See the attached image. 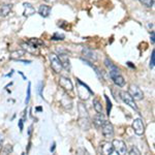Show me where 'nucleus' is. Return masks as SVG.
<instances>
[{
  "instance_id": "nucleus-18",
  "label": "nucleus",
  "mask_w": 155,
  "mask_h": 155,
  "mask_svg": "<svg viewBox=\"0 0 155 155\" xmlns=\"http://www.w3.org/2000/svg\"><path fill=\"white\" fill-rule=\"evenodd\" d=\"M93 107L96 111V113H102V106L101 102L98 99H94L93 101Z\"/></svg>"
},
{
  "instance_id": "nucleus-10",
  "label": "nucleus",
  "mask_w": 155,
  "mask_h": 155,
  "mask_svg": "<svg viewBox=\"0 0 155 155\" xmlns=\"http://www.w3.org/2000/svg\"><path fill=\"white\" fill-rule=\"evenodd\" d=\"M58 58L61 62L62 66L63 68H65L66 71H71V61H69V58H68V55L66 53H60L58 55Z\"/></svg>"
},
{
  "instance_id": "nucleus-23",
  "label": "nucleus",
  "mask_w": 155,
  "mask_h": 155,
  "mask_svg": "<svg viewBox=\"0 0 155 155\" xmlns=\"http://www.w3.org/2000/svg\"><path fill=\"white\" fill-rule=\"evenodd\" d=\"M128 154L129 155H141V151L137 148V147H132V148L128 151Z\"/></svg>"
},
{
  "instance_id": "nucleus-5",
  "label": "nucleus",
  "mask_w": 155,
  "mask_h": 155,
  "mask_svg": "<svg viewBox=\"0 0 155 155\" xmlns=\"http://www.w3.org/2000/svg\"><path fill=\"white\" fill-rule=\"evenodd\" d=\"M120 98L122 99V101L124 102V104H126L127 106H129L131 107V109H134V111H139V109H137V106L136 104V102H134V99L132 98V97L129 95L128 92L126 91H120Z\"/></svg>"
},
{
  "instance_id": "nucleus-3",
  "label": "nucleus",
  "mask_w": 155,
  "mask_h": 155,
  "mask_svg": "<svg viewBox=\"0 0 155 155\" xmlns=\"http://www.w3.org/2000/svg\"><path fill=\"white\" fill-rule=\"evenodd\" d=\"M112 145H113V148H114V152H115V153L120 154V155L126 154L127 146H126V144L124 143L123 141H121V140H113V142H112Z\"/></svg>"
},
{
  "instance_id": "nucleus-26",
  "label": "nucleus",
  "mask_w": 155,
  "mask_h": 155,
  "mask_svg": "<svg viewBox=\"0 0 155 155\" xmlns=\"http://www.w3.org/2000/svg\"><path fill=\"white\" fill-rule=\"evenodd\" d=\"M11 152H12V145H6L5 148L2 149V153H3V154H9Z\"/></svg>"
},
{
  "instance_id": "nucleus-15",
  "label": "nucleus",
  "mask_w": 155,
  "mask_h": 155,
  "mask_svg": "<svg viewBox=\"0 0 155 155\" xmlns=\"http://www.w3.org/2000/svg\"><path fill=\"white\" fill-rule=\"evenodd\" d=\"M50 12H51V6L46 5V4H42V5L39 6L38 8V14L41 15L44 18H48L50 16Z\"/></svg>"
},
{
  "instance_id": "nucleus-22",
  "label": "nucleus",
  "mask_w": 155,
  "mask_h": 155,
  "mask_svg": "<svg viewBox=\"0 0 155 155\" xmlns=\"http://www.w3.org/2000/svg\"><path fill=\"white\" fill-rule=\"evenodd\" d=\"M139 1L147 7H153L154 5V0H139Z\"/></svg>"
},
{
  "instance_id": "nucleus-9",
  "label": "nucleus",
  "mask_w": 155,
  "mask_h": 155,
  "mask_svg": "<svg viewBox=\"0 0 155 155\" xmlns=\"http://www.w3.org/2000/svg\"><path fill=\"white\" fill-rule=\"evenodd\" d=\"M59 84H60V86H61L62 88L65 90V91L71 92V91H72V89H74V86H72L71 81L68 79V78L60 77V79H59Z\"/></svg>"
},
{
  "instance_id": "nucleus-21",
  "label": "nucleus",
  "mask_w": 155,
  "mask_h": 155,
  "mask_svg": "<svg viewBox=\"0 0 155 155\" xmlns=\"http://www.w3.org/2000/svg\"><path fill=\"white\" fill-rule=\"evenodd\" d=\"M104 64H106V66L109 68V71H112V69H118V67H117L116 65H114L113 63H112V61L110 59H106L104 60Z\"/></svg>"
},
{
  "instance_id": "nucleus-1",
  "label": "nucleus",
  "mask_w": 155,
  "mask_h": 155,
  "mask_svg": "<svg viewBox=\"0 0 155 155\" xmlns=\"http://www.w3.org/2000/svg\"><path fill=\"white\" fill-rule=\"evenodd\" d=\"M110 78H111L112 81L114 82V84L116 86L123 87L125 85V79L119 72V69H112V71H110Z\"/></svg>"
},
{
  "instance_id": "nucleus-28",
  "label": "nucleus",
  "mask_w": 155,
  "mask_h": 155,
  "mask_svg": "<svg viewBox=\"0 0 155 155\" xmlns=\"http://www.w3.org/2000/svg\"><path fill=\"white\" fill-rule=\"evenodd\" d=\"M23 120H19V127H20V131H23Z\"/></svg>"
},
{
  "instance_id": "nucleus-2",
  "label": "nucleus",
  "mask_w": 155,
  "mask_h": 155,
  "mask_svg": "<svg viewBox=\"0 0 155 155\" xmlns=\"http://www.w3.org/2000/svg\"><path fill=\"white\" fill-rule=\"evenodd\" d=\"M49 59H50V62H51L52 69H53L56 74H60V72L62 71V69H63V66H62L58 56L54 53H51L49 55Z\"/></svg>"
},
{
  "instance_id": "nucleus-6",
  "label": "nucleus",
  "mask_w": 155,
  "mask_h": 155,
  "mask_svg": "<svg viewBox=\"0 0 155 155\" xmlns=\"http://www.w3.org/2000/svg\"><path fill=\"white\" fill-rule=\"evenodd\" d=\"M99 153L101 154H104V155H109V154H114V148L113 145L110 142H101V145H99V149H98Z\"/></svg>"
},
{
  "instance_id": "nucleus-14",
  "label": "nucleus",
  "mask_w": 155,
  "mask_h": 155,
  "mask_svg": "<svg viewBox=\"0 0 155 155\" xmlns=\"http://www.w3.org/2000/svg\"><path fill=\"white\" fill-rule=\"evenodd\" d=\"M12 11V4L5 3L0 5V17H6Z\"/></svg>"
},
{
  "instance_id": "nucleus-7",
  "label": "nucleus",
  "mask_w": 155,
  "mask_h": 155,
  "mask_svg": "<svg viewBox=\"0 0 155 155\" xmlns=\"http://www.w3.org/2000/svg\"><path fill=\"white\" fill-rule=\"evenodd\" d=\"M101 132L102 136H104L106 139H111V137H114V127L110 123L109 121H106L104 123V125L101 126Z\"/></svg>"
},
{
  "instance_id": "nucleus-20",
  "label": "nucleus",
  "mask_w": 155,
  "mask_h": 155,
  "mask_svg": "<svg viewBox=\"0 0 155 155\" xmlns=\"http://www.w3.org/2000/svg\"><path fill=\"white\" fill-rule=\"evenodd\" d=\"M30 97H31V83H28V87H27V94H26V99H25V104H28Z\"/></svg>"
},
{
  "instance_id": "nucleus-19",
  "label": "nucleus",
  "mask_w": 155,
  "mask_h": 155,
  "mask_svg": "<svg viewBox=\"0 0 155 155\" xmlns=\"http://www.w3.org/2000/svg\"><path fill=\"white\" fill-rule=\"evenodd\" d=\"M25 54L24 51H22V50H20V51H15L12 52V55H11V58L12 59H18L20 57H22L23 55Z\"/></svg>"
},
{
  "instance_id": "nucleus-13",
  "label": "nucleus",
  "mask_w": 155,
  "mask_h": 155,
  "mask_svg": "<svg viewBox=\"0 0 155 155\" xmlns=\"http://www.w3.org/2000/svg\"><path fill=\"white\" fill-rule=\"evenodd\" d=\"M79 125L83 130H88L90 128V121L88 116H80L79 119Z\"/></svg>"
},
{
  "instance_id": "nucleus-25",
  "label": "nucleus",
  "mask_w": 155,
  "mask_h": 155,
  "mask_svg": "<svg viewBox=\"0 0 155 155\" xmlns=\"http://www.w3.org/2000/svg\"><path fill=\"white\" fill-rule=\"evenodd\" d=\"M154 64H155V51L153 50V51H152V54H151V60H150V68L153 69Z\"/></svg>"
},
{
  "instance_id": "nucleus-11",
  "label": "nucleus",
  "mask_w": 155,
  "mask_h": 155,
  "mask_svg": "<svg viewBox=\"0 0 155 155\" xmlns=\"http://www.w3.org/2000/svg\"><path fill=\"white\" fill-rule=\"evenodd\" d=\"M106 121H107V119L102 113H97L95 116L93 117V123L96 127H101Z\"/></svg>"
},
{
  "instance_id": "nucleus-8",
  "label": "nucleus",
  "mask_w": 155,
  "mask_h": 155,
  "mask_svg": "<svg viewBox=\"0 0 155 155\" xmlns=\"http://www.w3.org/2000/svg\"><path fill=\"white\" fill-rule=\"evenodd\" d=\"M132 128H134V134H137V136H142V134H144L145 125H144L143 121H142V119H140V118L134 119V122H132Z\"/></svg>"
},
{
  "instance_id": "nucleus-4",
  "label": "nucleus",
  "mask_w": 155,
  "mask_h": 155,
  "mask_svg": "<svg viewBox=\"0 0 155 155\" xmlns=\"http://www.w3.org/2000/svg\"><path fill=\"white\" fill-rule=\"evenodd\" d=\"M128 94L130 95L134 101H142L144 97V93L141 90L140 87H137V85L131 84L128 88Z\"/></svg>"
},
{
  "instance_id": "nucleus-12",
  "label": "nucleus",
  "mask_w": 155,
  "mask_h": 155,
  "mask_svg": "<svg viewBox=\"0 0 155 155\" xmlns=\"http://www.w3.org/2000/svg\"><path fill=\"white\" fill-rule=\"evenodd\" d=\"M83 56L86 60H90V61H96L97 60V55L94 53L92 50L90 49H83Z\"/></svg>"
},
{
  "instance_id": "nucleus-27",
  "label": "nucleus",
  "mask_w": 155,
  "mask_h": 155,
  "mask_svg": "<svg viewBox=\"0 0 155 155\" xmlns=\"http://www.w3.org/2000/svg\"><path fill=\"white\" fill-rule=\"evenodd\" d=\"M104 97H106V101H107V115H110V113H111V109H112V102L110 101L109 97H107V95H104Z\"/></svg>"
},
{
  "instance_id": "nucleus-24",
  "label": "nucleus",
  "mask_w": 155,
  "mask_h": 155,
  "mask_svg": "<svg viewBox=\"0 0 155 155\" xmlns=\"http://www.w3.org/2000/svg\"><path fill=\"white\" fill-rule=\"evenodd\" d=\"M53 41H63L64 39V35L63 34H60V33H55L53 36H52V38Z\"/></svg>"
},
{
  "instance_id": "nucleus-17",
  "label": "nucleus",
  "mask_w": 155,
  "mask_h": 155,
  "mask_svg": "<svg viewBox=\"0 0 155 155\" xmlns=\"http://www.w3.org/2000/svg\"><path fill=\"white\" fill-rule=\"evenodd\" d=\"M28 45H30L32 48L36 49V48H38V47H41L45 44H44V41H41V39H38V38H31L28 41Z\"/></svg>"
},
{
  "instance_id": "nucleus-16",
  "label": "nucleus",
  "mask_w": 155,
  "mask_h": 155,
  "mask_svg": "<svg viewBox=\"0 0 155 155\" xmlns=\"http://www.w3.org/2000/svg\"><path fill=\"white\" fill-rule=\"evenodd\" d=\"M23 5H24V16L25 17H30V16H32V15L35 14V8H34L30 3L25 2Z\"/></svg>"
},
{
  "instance_id": "nucleus-30",
  "label": "nucleus",
  "mask_w": 155,
  "mask_h": 155,
  "mask_svg": "<svg viewBox=\"0 0 155 155\" xmlns=\"http://www.w3.org/2000/svg\"><path fill=\"white\" fill-rule=\"evenodd\" d=\"M55 145H56V144H55V142H54L53 145H52V147H51V149H50V150H51V152H54V150H55Z\"/></svg>"
},
{
  "instance_id": "nucleus-29",
  "label": "nucleus",
  "mask_w": 155,
  "mask_h": 155,
  "mask_svg": "<svg viewBox=\"0 0 155 155\" xmlns=\"http://www.w3.org/2000/svg\"><path fill=\"white\" fill-rule=\"evenodd\" d=\"M151 42L153 45H154V42H155V41H154V31H152V33H151Z\"/></svg>"
},
{
  "instance_id": "nucleus-31",
  "label": "nucleus",
  "mask_w": 155,
  "mask_h": 155,
  "mask_svg": "<svg viewBox=\"0 0 155 155\" xmlns=\"http://www.w3.org/2000/svg\"><path fill=\"white\" fill-rule=\"evenodd\" d=\"M47 1H48V0H47Z\"/></svg>"
}]
</instances>
